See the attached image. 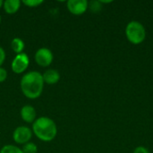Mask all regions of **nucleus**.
<instances>
[{"mask_svg": "<svg viewBox=\"0 0 153 153\" xmlns=\"http://www.w3.org/2000/svg\"><path fill=\"white\" fill-rule=\"evenodd\" d=\"M44 83L42 74L37 71H30L22 75L20 87L26 98L35 100L41 96L44 90Z\"/></svg>", "mask_w": 153, "mask_h": 153, "instance_id": "1", "label": "nucleus"}, {"mask_svg": "<svg viewBox=\"0 0 153 153\" xmlns=\"http://www.w3.org/2000/svg\"><path fill=\"white\" fill-rule=\"evenodd\" d=\"M32 133L42 142H51L57 135V126L56 122L48 117H40L32 124Z\"/></svg>", "mask_w": 153, "mask_h": 153, "instance_id": "2", "label": "nucleus"}, {"mask_svg": "<svg viewBox=\"0 0 153 153\" xmlns=\"http://www.w3.org/2000/svg\"><path fill=\"white\" fill-rule=\"evenodd\" d=\"M126 35L131 43L138 45L144 41L146 38V30L141 22L137 21H132L126 28Z\"/></svg>", "mask_w": 153, "mask_h": 153, "instance_id": "3", "label": "nucleus"}, {"mask_svg": "<svg viewBox=\"0 0 153 153\" xmlns=\"http://www.w3.org/2000/svg\"><path fill=\"white\" fill-rule=\"evenodd\" d=\"M29 65H30V58L26 53L22 52L21 54H17L14 56L11 64V68L14 74H23L28 69Z\"/></svg>", "mask_w": 153, "mask_h": 153, "instance_id": "4", "label": "nucleus"}, {"mask_svg": "<svg viewBox=\"0 0 153 153\" xmlns=\"http://www.w3.org/2000/svg\"><path fill=\"white\" fill-rule=\"evenodd\" d=\"M32 130L26 126H20L16 127L13 133V140L17 144L24 145L27 143H30V141L32 138Z\"/></svg>", "mask_w": 153, "mask_h": 153, "instance_id": "5", "label": "nucleus"}, {"mask_svg": "<svg viewBox=\"0 0 153 153\" xmlns=\"http://www.w3.org/2000/svg\"><path fill=\"white\" fill-rule=\"evenodd\" d=\"M35 62L41 67H48L51 65L54 59V55L52 51L48 48H39L34 56Z\"/></svg>", "mask_w": 153, "mask_h": 153, "instance_id": "6", "label": "nucleus"}, {"mask_svg": "<svg viewBox=\"0 0 153 153\" xmlns=\"http://www.w3.org/2000/svg\"><path fill=\"white\" fill-rule=\"evenodd\" d=\"M89 2L87 0H69L66 3L68 11L74 15H82L88 9Z\"/></svg>", "mask_w": 153, "mask_h": 153, "instance_id": "7", "label": "nucleus"}, {"mask_svg": "<svg viewBox=\"0 0 153 153\" xmlns=\"http://www.w3.org/2000/svg\"><path fill=\"white\" fill-rule=\"evenodd\" d=\"M20 115L22 119L27 124H33V122L37 119L36 109L31 105H24L21 108Z\"/></svg>", "mask_w": 153, "mask_h": 153, "instance_id": "8", "label": "nucleus"}, {"mask_svg": "<svg viewBox=\"0 0 153 153\" xmlns=\"http://www.w3.org/2000/svg\"><path fill=\"white\" fill-rule=\"evenodd\" d=\"M43 77V81L45 83L47 84H56L59 82L60 80V74L57 70L56 69H48L47 71L44 72V74H42Z\"/></svg>", "mask_w": 153, "mask_h": 153, "instance_id": "9", "label": "nucleus"}, {"mask_svg": "<svg viewBox=\"0 0 153 153\" xmlns=\"http://www.w3.org/2000/svg\"><path fill=\"white\" fill-rule=\"evenodd\" d=\"M21 4L19 0H5L3 3V8L7 14H14L19 11Z\"/></svg>", "mask_w": 153, "mask_h": 153, "instance_id": "10", "label": "nucleus"}, {"mask_svg": "<svg viewBox=\"0 0 153 153\" xmlns=\"http://www.w3.org/2000/svg\"><path fill=\"white\" fill-rule=\"evenodd\" d=\"M25 48V43L21 38H13L11 41V48L12 50L17 54H21L23 52V49Z\"/></svg>", "mask_w": 153, "mask_h": 153, "instance_id": "11", "label": "nucleus"}, {"mask_svg": "<svg viewBox=\"0 0 153 153\" xmlns=\"http://www.w3.org/2000/svg\"><path fill=\"white\" fill-rule=\"evenodd\" d=\"M0 153H23L22 149L19 148L16 145H13V144H7L2 147V149L0 150Z\"/></svg>", "mask_w": 153, "mask_h": 153, "instance_id": "12", "label": "nucleus"}, {"mask_svg": "<svg viewBox=\"0 0 153 153\" xmlns=\"http://www.w3.org/2000/svg\"><path fill=\"white\" fill-rule=\"evenodd\" d=\"M22 151L23 153H37L38 152V147L34 143L30 142V143H25L22 146Z\"/></svg>", "mask_w": 153, "mask_h": 153, "instance_id": "13", "label": "nucleus"}, {"mask_svg": "<svg viewBox=\"0 0 153 153\" xmlns=\"http://www.w3.org/2000/svg\"><path fill=\"white\" fill-rule=\"evenodd\" d=\"M88 8H90V10L92 12V13H99L101 8H102V5H101V3L100 1H91L89 3V5H88Z\"/></svg>", "mask_w": 153, "mask_h": 153, "instance_id": "14", "label": "nucleus"}, {"mask_svg": "<svg viewBox=\"0 0 153 153\" xmlns=\"http://www.w3.org/2000/svg\"><path fill=\"white\" fill-rule=\"evenodd\" d=\"M22 3L24 5L32 8V7H38L39 5L43 4L44 1L43 0H23V1H22Z\"/></svg>", "mask_w": 153, "mask_h": 153, "instance_id": "15", "label": "nucleus"}, {"mask_svg": "<svg viewBox=\"0 0 153 153\" xmlns=\"http://www.w3.org/2000/svg\"><path fill=\"white\" fill-rule=\"evenodd\" d=\"M7 76H8L7 71L4 67L1 66L0 67V83L5 82V80L7 79Z\"/></svg>", "mask_w": 153, "mask_h": 153, "instance_id": "16", "label": "nucleus"}, {"mask_svg": "<svg viewBox=\"0 0 153 153\" xmlns=\"http://www.w3.org/2000/svg\"><path fill=\"white\" fill-rule=\"evenodd\" d=\"M134 153H150L149 150L143 146H138L134 149Z\"/></svg>", "mask_w": 153, "mask_h": 153, "instance_id": "17", "label": "nucleus"}, {"mask_svg": "<svg viewBox=\"0 0 153 153\" xmlns=\"http://www.w3.org/2000/svg\"><path fill=\"white\" fill-rule=\"evenodd\" d=\"M4 60H5V51L2 47H0V67L4 64Z\"/></svg>", "mask_w": 153, "mask_h": 153, "instance_id": "18", "label": "nucleus"}, {"mask_svg": "<svg viewBox=\"0 0 153 153\" xmlns=\"http://www.w3.org/2000/svg\"><path fill=\"white\" fill-rule=\"evenodd\" d=\"M3 3H4V1L0 0V8H1V7H3Z\"/></svg>", "mask_w": 153, "mask_h": 153, "instance_id": "19", "label": "nucleus"}, {"mask_svg": "<svg viewBox=\"0 0 153 153\" xmlns=\"http://www.w3.org/2000/svg\"><path fill=\"white\" fill-rule=\"evenodd\" d=\"M1 22H2V17H1V14H0V24H1Z\"/></svg>", "mask_w": 153, "mask_h": 153, "instance_id": "20", "label": "nucleus"}]
</instances>
